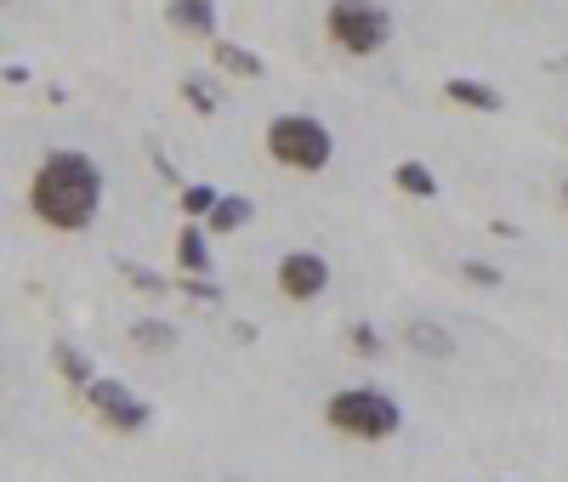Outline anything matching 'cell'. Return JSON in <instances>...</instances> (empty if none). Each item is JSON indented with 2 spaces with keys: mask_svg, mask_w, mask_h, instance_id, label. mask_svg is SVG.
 I'll return each mask as SVG.
<instances>
[{
  "mask_svg": "<svg viewBox=\"0 0 568 482\" xmlns=\"http://www.w3.org/2000/svg\"><path fill=\"white\" fill-rule=\"evenodd\" d=\"M29 210L57 233H86L103 210V171L80 148H52L29 182Z\"/></svg>",
  "mask_w": 568,
  "mask_h": 482,
  "instance_id": "1",
  "label": "cell"
},
{
  "mask_svg": "<svg viewBox=\"0 0 568 482\" xmlns=\"http://www.w3.org/2000/svg\"><path fill=\"white\" fill-rule=\"evenodd\" d=\"M267 159L284 165V171H302V176H319L330 159H336V137L330 125L313 120V114H279L267 125Z\"/></svg>",
  "mask_w": 568,
  "mask_h": 482,
  "instance_id": "2",
  "label": "cell"
},
{
  "mask_svg": "<svg viewBox=\"0 0 568 482\" xmlns=\"http://www.w3.org/2000/svg\"><path fill=\"white\" fill-rule=\"evenodd\" d=\"M324 420H330L341 437H358V443H387V437H398V426H404L398 403H392L381 386H347V392H336L324 403Z\"/></svg>",
  "mask_w": 568,
  "mask_h": 482,
  "instance_id": "3",
  "label": "cell"
},
{
  "mask_svg": "<svg viewBox=\"0 0 568 482\" xmlns=\"http://www.w3.org/2000/svg\"><path fill=\"white\" fill-rule=\"evenodd\" d=\"M324 35L336 40L347 57H375V52H387V40H392V12L381 0H330Z\"/></svg>",
  "mask_w": 568,
  "mask_h": 482,
  "instance_id": "4",
  "label": "cell"
},
{
  "mask_svg": "<svg viewBox=\"0 0 568 482\" xmlns=\"http://www.w3.org/2000/svg\"><path fill=\"white\" fill-rule=\"evenodd\" d=\"M86 397H91V409L103 414L114 431H125V437H137V431L148 426V403H142V397H131V386H125V380H91Z\"/></svg>",
  "mask_w": 568,
  "mask_h": 482,
  "instance_id": "5",
  "label": "cell"
},
{
  "mask_svg": "<svg viewBox=\"0 0 568 482\" xmlns=\"http://www.w3.org/2000/svg\"><path fill=\"white\" fill-rule=\"evenodd\" d=\"M273 278H279L284 301H319L330 290V261L319 250H290V256H279V273Z\"/></svg>",
  "mask_w": 568,
  "mask_h": 482,
  "instance_id": "6",
  "label": "cell"
},
{
  "mask_svg": "<svg viewBox=\"0 0 568 482\" xmlns=\"http://www.w3.org/2000/svg\"><path fill=\"white\" fill-rule=\"evenodd\" d=\"M165 23L177 35H216V0H171Z\"/></svg>",
  "mask_w": 568,
  "mask_h": 482,
  "instance_id": "7",
  "label": "cell"
},
{
  "mask_svg": "<svg viewBox=\"0 0 568 482\" xmlns=\"http://www.w3.org/2000/svg\"><path fill=\"white\" fill-rule=\"evenodd\" d=\"M444 97H449V103H461V108H472V114H500V108H506V97H500L495 86H483V80H466V74L444 80Z\"/></svg>",
  "mask_w": 568,
  "mask_h": 482,
  "instance_id": "8",
  "label": "cell"
},
{
  "mask_svg": "<svg viewBox=\"0 0 568 482\" xmlns=\"http://www.w3.org/2000/svg\"><path fill=\"white\" fill-rule=\"evenodd\" d=\"M177 261H182V273H211V227L205 222H182Z\"/></svg>",
  "mask_w": 568,
  "mask_h": 482,
  "instance_id": "9",
  "label": "cell"
},
{
  "mask_svg": "<svg viewBox=\"0 0 568 482\" xmlns=\"http://www.w3.org/2000/svg\"><path fill=\"white\" fill-rule=\"evenodd\" d=\"M404 341L415 346L421 358H449V352H455V335H449L444 324H432V318H409Z\"/></svg>",
  "mask_w": 568,
  "mask_h": 482,
  "instance_id": "10",
  "label": "cell"
},
{
  "mask_svg": "<svg viewBox=\"0 0 568 482\" xmlns=\"http://www.w3.org/2000/svg\"><path fill=\"white\" fill-rule=\"evenodd\" d=\"M392 182H398V193H409V199H438V176H432V165H421V159H398V165H392Z\"/></svg>",
  "mask_w": 568,
  "mask_h": 482,
  "instance_id": "11",
  "label": "cell"
},
{
  "mask_svg": "<svg viewBox=\"0 0 568 482\" xmlns=\"http://www.w3.org/2000/svg\"><path fill=\"white\" fill-rule=\"evenodd\" d=\"M250 216H256V205H250V199H239V193H222V205L205 216V227H211V233H239Z\"/></svg>",
  "mask_w": 568,
  "mask_h": 482,
  "instance_id": "12",
  "label": "cell"
},
{
  "mask_svg": "<svg viewBox=\"0 0 568 482\" xmlns=\"http://www.w3.org/2000/svg\"><path fill=\"white\" fill-rule=\"evenodd\" d=\"M216 69L239 74V80H256V74H262V57L250 52V46H233V40H216Z\"/></svg>",
  "mask_w": 568,
  "mask_h": 482,
  "instance_id": "13",
  "label": "cell"
},
{
  "mask_svg": "<svg viewBox=\"0 0 568 482\" xmlns=\"http://www.w3.org/2000/svg\"><path fill=\"white\" fill-rule=\"evenodd\" d=\"M177 205H182V216H188V222H205V216L222 205V193H216L211 182H188V188L177 193Z\"/></svg>",
  "mask_w": 568,
  "mask_h": 482,
  "instance_id": "14",
  "label": "cell"
},
{
  "mask_svg": "<svg viewBox=\"0 0 568 482\" xmlns=\"http://www.w3.org/2000/svg\"><path fill=\"white\" fill-rule=\"evenodd\" d=\"M131 341H137V346H148V352H171L177 329L165 324V318H137V324H131Z\"/></svg>",
  "mask_w": 568,
  "mask_h": 482,
  "instance_id": "15",
  "label": "cell"
},
{
  "mask_svg": "<svg viewBox=\"0 0 568 482\" xmlns=\"http://www.w3.org/2000/svg\"><path fill=\"white\" fill-rule=\"evenodd\" d=\"M57 369H63V375L74 380V386H91V363H86V352H74V346H57Z\"/></svg>",
  "mask_w": 568,
  "mask_h": 482,
  "instance_id": "16",
  "label": "cell"
},
{
  "mask_svg": "<svg viewBox=\"0 0 568 482\" xmlns=\"http://www.w3.org/2000/svg\"><path fill=\"white\" fill-rule=\"evenodd\" d=\"M347 341H353V352H358V358H381V329H375V324H364V318H358V324L347 329Z\"/></svg>",
  "mask_w": 568,
  "mask_h": 482,
  "instance_id": "17",
  "label": "cell"
},
{
  "mask_svg": "<svg viewBox=\"0 0 568 482\" xmlns=\"http://www.w3.org/2000/svg\"><path fill=\"white\" fill-rule=\"evenodd\" d=\"M120 273L131 278V284H137L142 295H165V290H171V284H165L160 273H148V267H137V261H120Z\"/></svg>",
  "mask_w": 568,
  "mask_h": 482,
  "instance_id": "18",
  "label": "cell"
},
{
  "mask_svg": "<svg viewBox=\"0 0 568 482\" xmlns=\"http://www.w3.org/2000/svg\"><path fill=\"white\" fill-rule=\"evenodd\" d=\"M182 290L194 295V301H222V284L211 273H182Z\"/></svg>",
  "mask_w": 568,
  "mask_h": 482,
  "instance_id": "19",
  "label": "cell"
},
{
  "mask_svg": "<svg viewBox=\"0 0 568 482\" xmlns=\"http://www.w3.org/2000/svg\"><path fill=\"white\" fill-rule=\"evenodd\" d=\"M461 278H466V284L495 290V284H500V267H495V261H461Z\"/></svg>",
  "mask_w": 568,
  "mask_h": 482,
  "instance_id": "20",
  "label": "cell"
},
{
  "mask_svg": "<svg viewBox=\"0 0 568 482\" xmlns=\"http://www.w3.org/2000/svg\"><path fill=\"white\" fill-rule=\"evenodd\" d=\"M182 97H188L199 114H216V97H211V86H205V80H188V86H182Z\"/></svg>",
  "mask_w": 568,
  "mask_h": 482,
  "instance_id": "21",
  "label": "cell"
},
{
  "mask_svg": "<svg viewBox=\"0 0 568 482\" xmlns=\"http://www.w3.org/2000/svg\"><path fill=\"white\" fill-rule=\"evenodd\" d=\"M35 74H29V63H6V86H29Z\"/></svg>",
  "mask_w": 568,
  "mask_h": 482,
  "instance_id": "22",
  "label": "cell"
},
{
  "mask_svg": "<svg viewBox=\"0 0 568 482\" xmlns=\"http://www.w3.org/2000/svg\"><path fill=\"white\" fill-rule=\"evenodd\" d=\"M563 205H568V182H563Z\"/></svg>",
  "mask_w": 568,
  "mask_h": 482,
  "instance_id": "23",
  "label": "cell"
}]
</instances>
